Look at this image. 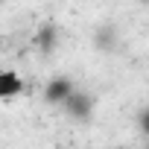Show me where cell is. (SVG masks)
I'll return each instance as SVG.
<instances>
[{"mask_svg": "<svg viewBox=\"0 0 149 149\" xmlns=\"http://www.w3.org/2000/svg\"><path fill=\"white\" fill-rule=\"evenodd\" d=\"M61 105H64V111H67L73 120H88L91 111H94V97H91L88 91H70Z\"/></svg>", "mask_w": 149, "mask_h": 149, "instance_id": "obj_1", "label": "cell"}, {"mask_svg": "<svg viewBox=\"0 0 149 149\" xmlns=\"http://www.w3.org/2000/svg\"><path fill=\"white\" fill-rule=\"evenodd\" d=\"M70 91H73V82H70L67 76L50 79V82H47V88H44V102H53V105L58 102V105H61V102H64V97H67Z\"/></svg>", "mask_w": 149, "mask_h": 149, "instance_id": "obj_2", "label": "cell"}, {"mask_svg": "<svg viewBox=\"0 0 149 149\" xmlns=\"http://www.w3.org/2000/svg\"><path fill=\"white\" fill-rule=\"evenodd\" d=\"M21 88H24V79L18 76L15 70H0V100L21 94Z\"/></svg>", "mask_w": 149, "mask_h": 149, "instance_id": "obj_3", "label": "cell"}, {"mask_svg": "<svg viewBox=\"0 0 149 149\" xmlns=\"http://www.w3.org/2000/svg\"><path fill=\"white\" fill-rule=\"evenodd\" d=\"M94 44H97V50L111 53V50L117 47V29H114V26H100V29L94 32Z\"/></svg>", "mask_w": 149, "mask_h": 149, "instance_id": "obj_4", "label": "cell"}, {"mask_svg": "<svg viewBox=\"0 0 149 149\" xmlns=\"http://www.w3.org/2000/svg\"><path fill=\"white\" fill-rule=\"evenodd\" d=\"M56 41H58V29H56V26H41V29L35 32V47H38L41 53H50V50L56 47Z\"/></svg>", "mask_w": 149, "mask_h": 149, "instance_id": "obj_5", "label": "cell"}]
</instances>
